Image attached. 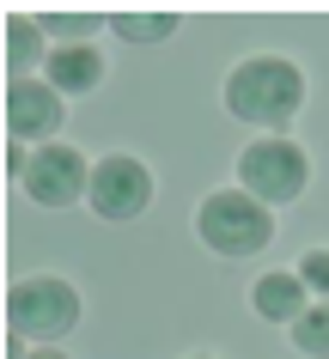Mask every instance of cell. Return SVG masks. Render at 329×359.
Wrapping results in <instances>:
<instances>
[{
  "label": "cell",
  "mask_w": 329,
  "mask_h": 359,
  "mask_svg": "<svg viewBox=\"0 0 329 359\" xmlns=\"http://www.w3.org/2000/svg\"><path fill=\"white\" fill-rule=\"evenodd\" d=\"M305 104V74L287 55H250L226 74V110L250 128H281Z\"/></svg>",
  "instance_id": "6da1fadb"
},
{
  "label": "cell",
  "mask_w": 329,
  "mask_h": 359,
  "mask_svg": "<svg viewBox=\"0 0 329 359\" xmlns=\"http://www.w3.org/2000/svg\"><path fill=\"white\" fill-rule=\"evenodd\" d=\"M195 238L213 250V256H256V250L274 238L269 208L244 189H213L201 208H195Z\"/></svg>",
  "instance_id": "7a4b0ae2"
},
{
  "label": "cell",
  "mask_w": 329,
  "mask_h": 359,
  "mask_svg": "<svg viewBox=\"0 0 329 359\" xmlns=\"http://www.w3.org/2000/svg\"><path fill=\"white\" fill-rule=\"evenodd\" d=\"M6 323H13V335L37 341V347H55L79 323V292L61 274H31V280H19L6 292Z\"/></svg>",
  "instance_id": "3957f363"
},
{
  "label": "cell",
  "mask_w": 329,
  "mask_h": 359,
  "mask_svg": "<svg viewBox=\"0 0 329 359\" xmlns=\"http://www.w3.org/2000/svg\"><path fill=\"white\" fill-rule=\"evenodd\" d=\"M311 183V158L299 140H281V134H269V140H250V147L238 152V189L256 195L262 208H281V201H299Z\"/></svg>",
  "instance_id": "277c9868"
},
{
  "label": "cell",
  "mask_w": 329,
  "mask_h": 359,
  "mask_svg": "<svg viewBox=\"0 0 329 359\" xmlns=\"http://www.w3.org/2000/svg\"><path fill=\"white\" fill-rule=\"evenodd\" d=\"M86 208H92L98 219H116V226L140 219V213L153 208V170L140 165L135 152H110V158H98Z\"/></svg>",
  "instance_id": "5b68a950"
},
{
  "label": "cell",
  "mask_w": 329,
  "mask_h": 359,
  "mask_svg": "<svg viewBox=\"0 0 329 359\" xmlns=\"http://www.w3.org/2000/svg\"><path fill=\"white\" fill-rule=\"evenodd\" d=\"M37 208H74V201H86L92 195V165H86V152L74 147H37V158H31V170H25L19 183Z\"/></svg>",
  "instance_id": "8992f818"
},
{
  "label": "cell",
  "mask_w": 329,
  "mask_h": 359,
  "mask_svg": "<svg viewBox=\"0 0 329 359\" xmlns=\"http://www.w3.org/2000/svg\"><path fill=\"white\" fill-rule=\"evenodd\" d=\"M6 128H13V140H43L49 147V134L61 128V92L49 86V79H6Z\"/></svg>",
  "instance_id": "52a82bcc"
},
{
  "label": "cell",
  "mask_w": 329,
  "mask_h": 359,
  "mask_svg": "<svg viewBox=\"0 0 329 359\" xmlns=\"http://www.w3.org/2000/svg\"><path fill=\"white\" fill-rule=\"evenodd\" d=\"M43 79H49L61 97L98 92V79H104V55H98L92 43H55V49H49V61H43Z\"/></svg>",
  "instance_id": "ba28073f"
},
{
  "label": "cell",
  "mask_w": 329,
  "mask_h": 359,
  "mask_svg": "<svg viewBox=\"0 0 329 359\" xmlns=\"http://www.w3.org/2000/svg\"><path fill=\"white\" fill-rule=\"evenodd\" d=\"M305 292H311V286L281 268V274H262V280L250 286V304H256V317H262V323H287V329H293V323L311 311Z\"/></svg>",
  "instance_id": "9c48e42d"
},
{
  "label": "cell",
  "mask_w": 329,
  "mask_h": 359,
  "mask_svg": "<svg viewBox=\"0 0 329 359\" xmlns=\"http://www.w3.org/2000/svg\"><path fill=\"white\" fill-rule=\"evenodd\" d=\"M43 37H49L43 19H25V13L6 19V74H13V79H31V67L49 61V55H43Z\"/></svg>",
  "instance_id": "30bf717a"
},
{
  "label": "cell",
  "mask_w": 329,
  "mask_h": 359,
  "mask_svg": "<svg viewBox=\"0 0 329 359\" xmlns=\"http://www.w3.org/2000/svg\"><path fill=\"white\" fill-rule=\"evenodd\" d=\"M110 31L128 43H159L177 31V13H110Z\"/></svg>",
  "instance_id": "8fae6325"
},
{
  "label": "cell",
  "mask_w": 329,
  "mask_h": 359,
  "mask_svg": "<svg viewBox=\"0 0 329 359\" xmlns=\"http://www.w3.org/2000/svg\"><path fill=\"white\" fill-rule=\"evenodd\" d=\"M293 347L311 353V359H329V299H317L305 317L293 323Z\"/></svg>",
  "instance_id": "7c38bea8"
},
{
  "label": "cell",
  "mask_w": 329,
  "mask_h": 359,
  "mask_svg": "<svg viewBox=\"0 0 329 359\" xmlns=\"http://www.w3.org/2000/svg\"><path fill=\"white\" fill-rule=\"evenodd\" d=\"M43 31L55 43H86L98 37V13H43Z\"/></svg>",
  "instance_id": "4fadbf2b"
},
{
  "label": "cell",
  "mask_w": 329,
  "mask_h": 359,
  "mask_svg": "<svg viewBox=\"0 0 329 359\" xmlns=\"http://www.w3.org/2000/svg\"><path fill=\"white\" fill-rule=\"evenodd\" d=\"M299 280H305L317 299H329V250H311L305 262H299Z\"/></svg>",
  "instance_id": "5bb4252c"
},
{
  "label": "cell",
  "mask_w": 329,
  "mask_h": 359,
  "mask_svg": "<svg viewBox=\"0 0 329 359\" xmlns=\"http://www.w3.org/2000/svg\"><path fill=\"white\" fill-rule=\"evenodd\" d=\"M31 359H67L61 347H31Z\"/></svg>",
  "instance_id": "9a60e30c"
},
{
  "label": "cell",
  "mask_w": 329,
  "mask_h": 359,
  "mask_svg": "<svg viewBox=\"0 0 329 359\" xmlns=\"http://www.w3.org/2000/svg\"><path fill=\"white\" fill-rule=\"evenodd\" d=\"M195 359H201V353H195Z\"/></svg>",
  "instance_id": "2e32d148"
}]
</instances>
